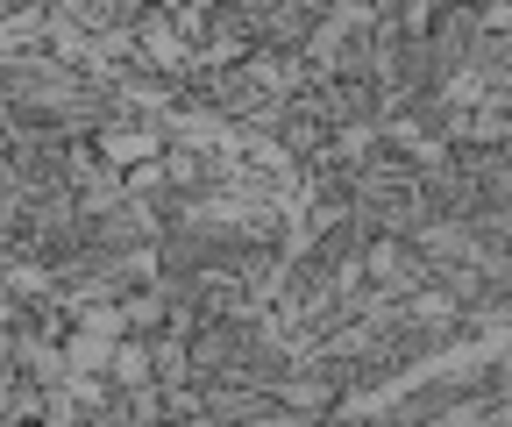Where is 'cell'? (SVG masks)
Segmentation results:
<instances>
[{
    "instance_id": "1",
    "label": "cell",
    "mask_w": 512,
    "mask_h": 427,
    "mask_svg": "<svg viewBox=\"0 0 512 427\" xmlns=\"http://www.w3.org/2000/svg\"><path fill=\"white\" fill-rule=\"evenodd\" d=\"M470 15L484 36H512V0H470Z\"/></svg>"
}]
</instances>
